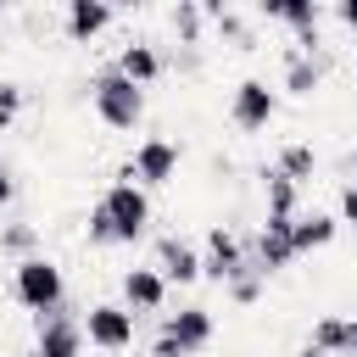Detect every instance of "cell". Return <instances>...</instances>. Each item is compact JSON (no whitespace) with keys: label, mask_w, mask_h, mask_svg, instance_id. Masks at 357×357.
<instances>
[{"label":"cell","mask_w":357,"mask_h":357,"mask_svg":"<svg viewBox=\"0 0 357 357\" xmlns=\"http://www.w3.org/2000/svg\"><path fill=\"white\" fill-rule=\"evenodd\" d=\"M257 11H262L268 22H284L296 39H301V33H318V22H324V6H318V0H262Z\"/></svg>","instance_id":"16"},{"label":"cell","mask_w":357,"mask_h":357,"mask_svg":"<svg viewBox=\"0 0 357 357\" xmlns=\"http://www.w3.org/2000/svg\"><path fill=\"white\" fill-rule=\"evenodd\" d=\"M296 357H329V351H318V346H301V351H296Z\"/></svg>","instance_id":"31"},{"label":"cell","mask_w":357,"mask_h":357,"mask_svg":"<svg viewBox=\"0 0 357 357\" xmlns=\"http://www.w3.org/2000/svg\"><path fill=\"white\" fill-rule=\"evenodd\" d=\"M178 162H184V145H178V139H167V134H145V139L134 145V156H128L117 173L134 178L139 190H162V184L178 178Z\"/></svg>","instance_id":"4"},{"label":"cell","mask_w":357,"mask_h":357,"mask_svg":"<svg viewBox=\"0 0 357 357\" xmlns=\"http://www.w3.org/2000/svg\"><path fill=\"white\" fill-rule=\"evenodd\" d=\"M22 117V84H11V78H0V134L11 128Z\"/></svg>","instance_id":"25"},{"label":"cell","mask_w":357,"mask_h":357,"mask_svg":"<svg viewBox=\"0 0 357 357\" xmlns=\"http://www.w3.org/2000/svg\"><path fill=\"white\" fill-rule=\"evenodd\" d=\"M340 223H357V184L340 190Z\"/></svg>","instance_id":"27"},{"label":"cell","mask_w":357,"mask_h":357,"mask_svg":"<svg viewBox=\"0 0 357 357\" xmlns=\"http://www.w3.org/2000/svg\"><path fill=\"white\" fill-rule=\"evenodd\" d=\"M84 340L95 351H128L134 346V312L123 301H89L84 307Z\"/></svg>","instance_id":"7"},{"label":"cell","mask_w":357,"mask_h":357,"mask_svg":"<svg viewBox=\"0 0 357 357\" xmlns=\"http://www.w3.org/2000/svg\"><path fill=\"white\" fill-rule=\"evenodd\" d=\"M0 257H11V262H28V257H39V223H28V218H11V223H0Z\"/></svg>","instance_id":"21"},{"label":"cell","mask_w":357,"mask_h":357,"mask_svg":"<svg viewBox=\"0 0 357 357\" xmlns=\"http://www.w3.org/2000/svg\"><path fill=\"white\" fill-rule=\"evenodd\" d=\"M123 307L139 318V312H162L167 307V279L156 273V262H145V268H128L123 273Z\"/></svg>","instance_id":"14"},{"label":"cell","mask_w":357,"mask_h":357,"mask_svg":"<svg viewBox=\"0 0 357 357\" xmlns=\"http://www.w3.org/2000/svg\"><path fill=\"white\" fill-rule=\"evenodd\" d=\"M346 357H357V318H351V340H346Z\"/></svg>","instance_id":"30"},{"label":"cell","mask_w":357,"mask_h":357,"mask_svg":"<svg viewBox=\"0 0 357 357\" xmlns=\"http://www.w3.org/2000/svg\"><path fill=\"white\" fill-rule=\"evenodd\" d=\"M151 357H190V351H178L167 335H156V340H151Z\"/></svg>","instance_id":"29"},{"label":"cell","mask_w":357,"mask_h":357,"mask_svg":"<svg viewBox=\"0 0 357 357\" xmlns=\"http://www.w3.org/2000/svg\"><path fill=\"white\" fill-rule=\"evenodd\" d=\"M351 167H357V151H351Z\"/></svg>","instance_id":"33"},{"label":"cell","mask_w":357,"mask_h":357,"mask_svg":"<svg viewBox=\"0 0 357 357\" xmlns=\"http://www.w3.org/2000/svg\"><path fill=\"white\" fill-rule=\"evenodd\" d=\"M112 67H117L123 78H134L139 89H145V84H156V78L167 73V61H162V50H156L151 39H128V45L117 50V61H112Z\"/></svg>","instance_id":"15"},{"label":"cell","mask_w":357,"mask_h":357,"mask_svg":"<svg viewBox=\"0 0 357 357\" xmlns=\"http://www.w3.org/2000/svg\"><path fill=\"white\" fill-rule=\"evenodd\" d=\"M262 284H268V279H262V273H251V268H245V273H240V279H229V284H223V296H229V301H234V307H251V301H262Z\"/></svg>","instance_id":"24"},{"label":"cell","mask_w":357,"mask_h":357,"mask_svg":"<svg viewBox=\"0 0 357 357\" xmlns=\"http://www.w3.org/2000/svg\"><path fill=\"white\" fill-rule=\"evenodd\" d=\"M273 173H284L290 184H307V178L318 173V151H312L307 139H290V145H279V156H273Z\"/></svg>","instance_id":"20"},{"label":"cell","mask_w":357,"mask_h":357,"mask_svg":"<svg viewBox=\"0 0 357 357\" xmlns=\"http://www.w3.org/2000/svg\"><path fill=\"white\" fill-rule=\"evenodd\" d=\"M335 234H340V218H335V212H318V206H312V212H301V218H296V229H290V240H296V257H307V251H324Z\"/></svg>","instance_id":"17"},{"label":"cell","mask_w":357,"mask_h":357,"mask_svg":"<svg viewBox=\"0 0 357 357\" xmlns=\"http://www.w3.org/2000/svg\"><path fill=\"white\" fill-rule=\"evenodd\" d=\"M245 273V240L234 234V229H206V240H201V279H212V284H229V279H240Z\"/></svg>","instance_id":"9"},{"label":"cell","mask_w":357,"mask_h":357,"mask_svg":"<svg viewBox=\"0 0 357 357\" xmlns=\"http://www.w3.org/2000/svg\"><path fill=\"white\" fill-rule=\"evenodd\" d=\"M346 340H351V318H346V312H324V318H312L307 346H318V351H329V357H346Z\"/></svg>","instance_id":"22"},{"label":"cell","mask_w":357,"mask_h":357,"mask_svg":"<svg viewBox=\"0 0 357 357\" xmlns=\"http://www.w3.org/2000/svg\"><path fill=\"white\" fill-rule=\"evenodd\" d=\"M89 106H95V117H100L106 128H117V134H128V128L145 123V89H139L134 78H123L117 67H100V73L89 78Z\"/></svg>","instance_id":"2"},{"label":"cell","mask_w":357,"mask_h":357,"mask_svg":"<svg viewBox=\"0 0 357 357\" xmlns=\"http://www.w3.org/2000/svg\"><path fill=\"white\" fill-rule=\"evenodd\" d=\"M84 318H73L67 307L56 312H39L33 318V351L28 357H84Z\"/></svg>","instance_id":"8"},{"label":"cell","mask_w":357,"mask_h":357,"mask_svg":"<svg viewBox=\"0 0 357 357\" xmlns=\"http://www.w3.org/2000/svg\"><path fill=\"white\" fill-rule=\"evenodd\" d=\"M0 17H6V0H0Z\"/></svg>","instance_id":"32"},{"label":"cell","mask_w":357,"mask_h":357,"mask_svg":"<svg viewBox=\"0 0 357 357\" xmlns=\"http://www.w3.org/2000/svg\"><path fill=\"white\" fill-rule=\"evenodd\" d=\"M151 190H139L134 178H112L106 190H100V201L89 206V218H84V234H89V245H134V240H145V229H151Z\"/></svg>","instance_id":"1"},{"label":"cell","mask_w":357,"mask_h":357,"mask_svg":"<svg viewBox=\"0 0 357 357\" xmlns=\"http://www.w3.org/2000/svg\"><path fill=\"white\" fill-rule=\"evenodd\" d=\"M335 22H340V28H351V33H357V0H340V6H335Z\"/></svg>","instance_id":"28"},{"label":"cell","mask_w":357,"mask_h":357,"mask_svg":"<svg viewBox=\"0 0 357 357\" xmlns=\"http://www.w3.org/2000/svg\"><path fill=\"white\" fill-rule=\"evenodd\" d=\"M112 22H117V6H106V0H67L61 6V33L73 45H95Z\"/></svg>","instance_id":"11"},{"label":"cell","mask_w":357,"mask_h":357,"mask_svg":"<svg viewBox=\"0 0 357 357\" xmlns=\"http://www.w3.org/2000/svg\"><path fill=\"white\" fill-rule=\"evenodd\" d=\"M167 22H173L178 45H201V33H206V6H195V0H178V6L167 11Z\"/></svg>","instance_id":"23"},{"label":"cell","mask_w":357,"mask_h":357,"mask_svg":"<svg viewBox=\"0 0 357 357\" xmlns=\"http://www.w3.org/2000/svg\"><path fill=\"white\" fill-rule=\"evenodd\" d=\"M351 184H357V178H351Z\"/></svg>","instance_id":"34"},{"label":"cell","mask_w":357,"mask_h":357,"mask_svg":"<svg viewBox=\"0 0 357 357\" xmlns=\"http://www.w3.org/2000/svg\"><path fill=\"white\" fill-rule=\"evenodd\" d=\"M11 301H17L22 312H33V318L67 307V279H61V268H56L50 257L11 262Z\"/></svg>","instance_id":"3"},{"label":"cell","mask_w":357,"mask_h":357,"mask_svg":"<svg viewBox=\"0 0 357 357\" xmlns=\"http://www.w3.org/2000/svg\"><path fill=\"white\" fill-rule=\"evenodd\" d=\"M262 206L268 218H301V184H290L284 173H262Z\"/></svg>","instance_id":"18"},{"label":"cell","mask_w":357,"mask_h":357,"mask_svg":"<svg viewBox=\"0 0 357 357\" xmlns=\"http://www.w3.org/2000/svg\"><path fill=\"white\" fill-rule=\"evenodd\" d=\"M273 117H279V89H273L268 78H240V84L229 89V123H234L240 134H262Z\"/></svg>","instance_id":"6"},{"label":"cell","mask_w":357,"mask_h":357,"mask_svg":"<svg viewBox=\"0 0 357 357\" xmlns=\"http://www.w3.org/2000/svg\"><path fill=\"white\" fill-rule=\"evenodd\" d=\"M324 73H329V56L324 50H284V67H279V89L284 95H312V89H324Z\"/></svg>","instance_id":"13"},{"label":"cell","mask_w":357,"mask_h":357,"mask_svg":"<svg viewBox=\"0 0 357 357\" xmlns=\"http://www.w3.org/2000/svg\"><path fill=\"white\" fill-rule=\"evenodd\" d=\"M156 273L167 284H195L201 279V245L184 234H156Z\"/></svg>","instance_id":"12"},{"label":"cell","mask_w":357,"mask_h":357,"mask_svg":"<svg viewBox=\"0 0 357 357\" xmlns=\"http://www.w3.org/2000/svg\"><path fill=\"white\" fill-rule=\"evenodd\" d=\"M156 335H167L178 351H206L212 346V335H218V324H212V307H201V301H190V307H178V312H167L162 318V329Z\"/></svg>","instance_id":"10"},{"label":"cell","mask_w":357,"mask_h":357,"mask_svg":"<svg viewBox=\"0 0 357 357\" xmlns=\"http://www.w3.org/2000/svg\"><path fill=\"white\" fill-rule=\"evenodd\" d=\"M11 201H17V173H11V162L0 156V212H6Z\"/></svg>","instance_id":"26"},{"label":"cell","mask_w":357,"mask_h":357,"mask_svg":"<svg viewBox=\"0 0 357 357\" xmlns=\"http://www.w3.org/2000/svg\"><path fill=\"white\" fill-rule=\"evenodd\" d=\"M206 22L234 45V50H257V33H251V22L234 11V6H223V0H206Z\"/></svg>","instance_id":"19"},{"label":"cell","mask_w":357,"mask_h":357,"mask_svg":"<svg viewBox=\"0 0 357 357\" xmlns=\"http://www.w3.org/2000/svg\"><path fill=\"white\" fill-rule=\"evenodd\" d=\"M290 229H296V218H262V229L245 240V268L262 273V279H273L279 268H290V262H296Z\"/></svg>","instance_id":"5"}]
</instances>
